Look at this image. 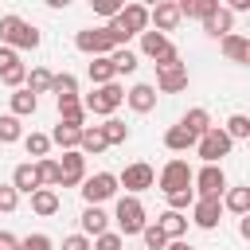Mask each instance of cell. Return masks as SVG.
<instances>
[{"label": "cell", "mask_w": 250, "mask_h": 250, "mask_svg": "<svg viewBox=\"0 0 250 250\" xmlns=\"http://www.w3.org/2000/svg\"><path fill=\"white\" fill-rule=\"evenodd\" d=\"M90 250H125V238L113 234V230H105V234H98V238L90 242Z\"/></svg>", "instance_id": "cell-43"}, {"label": "cell", "mask_w": 250, "mask_h": 250, "mask_svg": "<svg viewBox=\"0 0 250 250\" xmlns=\"http://www.w3.org/2000/svg\"><path fill=\"white\" fill-rule=\"evenodd\" d=\"M102 129V137H105V145H125L129 141V125L125 121H117V117H109L105 125H98Z\"/></svg>", "instance_id": "cell-35"}, {"label": "cell", "mask_w": 250, "mask_h": 250, "mask_svg": "<svg viewBox=\"0 0 250 250\" xmlns=\"http://www.w3.org/2000/svg\"><path fill=\"white\" fill-rule=\"evenodd\" d=\"M109 145H105V137H102V129L94 125V129H82V141H78V152L82 156H102Z\"/></svg>", "instance_id": "cell-26"}, {"label": "cell", "mask_w": 250, "mask_h": 250, "mask_svg": "<svg viewBox=\"0 0 250 250\" xmlns=\"http://www.w3.org/2000/svg\"><path fill=\"white\" fill-rule=\"evenodd\" d=\"M12 62H20V55H16L12 47H0V70H8Z\"/></svg>", "instance_id": "cell-48"}, {"label": "cell", "mask_w": 250, "mask_h": 250, "mask_svg": "<svg viewBox=\"0 0 250 250\" xmlns=\"http://www.w3.org/2000/svg\"><path fill=\"white\" fill-rule=\"evenodd\" d=\"M180 125H184V129H188V133H191V137H195V141H199V137H203V133H207V129H211V113H207V109H199V105H195V109H188V113H184V117H180Z\"/></svg>", "instance_id": "cell-24"}, {"label": "cell", "mask_w": 250, "mask_h": 250, "mask_svg": "<svg viewBox=\"0 0 250 250\" xmlns=\"http://www.w3.org/2000/svg\"><path fill=\"white\" fill-rule=\"evenodd\" d=\"M31 211L43 215V219L55 215V211H59V191H55V188H39V191H31Z\"/></svg>", "instance_id": "cell-25"}, {"label": "cell", "mask_w": 250, "mask_h": 250, "mask_svg": "<svg viewBox=\"0 0 250 250\" xmlns=\"http://www.w3.org/2000/svg\"><path fill=\"white\" fill-rule=\"evenodd\" d=\"M141 51H145L148 59H160V55L172 51V39L160 35V31H141Z\"/></svg>", "instance_id": "cell-23"}, {"label": "cell", "mask_w": 250, "mask_h": 250, "mask_svg": "<svg viewBox=\"0 0 250 250\" xmlns=\"http://www.w3.org/2000/svg\"><path fill=\"white\" fill-rule=\"evenodd\" d=\"M230 148H234V141H230V137H227L219 125H211V129H207V133L195 141V152L203 156V164H219V160H223Z\"/></svg>", "instance_id": "cell-6"}, {"label": "cell", "mask_w": 250, "mask_h": 250, "mask_svg": "<svg viewBox=\"0 0 250 250\" xmlns=\"http://www.w3.org/2000/svg\"><path fill=\"white\" fill-rule=\"evenodd\" d=\"M35 180H39V188H55L59 184V160H51V156L35 160Z\"/></svg>", "instance_id": "cell-31"}, {"label": "cell", "mask_w": 250, "mask_h": 250, "mask_svg": "<svg viewBox=\"0 0 250 250\" xmlns=\"http://www.w3.org/2000/svg\"><path fill=\"white\" fill-rule=\"evenodd\" d=\"M156 184H160L164 195H172V191H188V188H191V168H188V160H168V164L160 168Z\"/></svg>", "instance_id": "cell-8"}, {"label": "cell", "mask_w": 250, "mask_h": 250, "mask_svg": "<svg viewBox=\"0 0 250 250\" xmlns=\"http://www.w3.org/2000/svg\"><path fill=\"white\" fill-rule=\"evenodd\" d=\"M12 188H16V195H31V191H39L35 164H16V172H12Z\"/></svg>", "instance_id": "cell-19"}, {"label": "cell", "mask_w": 250, "mask_h": 250, "mask_svg": "<svg viewBox=\"0 0 250 250\" xmlns=\"http://www.w3.org/2000/svg\"><path fill=\"white\" fill-rule=\"evenodd\" d=\"M94 12H102V16H109V20H113V16L121 12V4H117V0H94Z\"/></svg>", "instance_id": "cell-47"}, {"label": "cell", "mask_w": 250, "mask_h": 250, "mask_svg": "<svg viewBox=\"0 0 250 250\" xmlns=\"http://www.w3.org/2000/svg\"><path fill=\"white\" fill-rule=\"evenodd\" d=\"M219 199H223V211H234V215H250V188H227Z\"/></svg>", "instance_id": "cell-20"}, {"label": "cell", "mask_w": 250, "mask_h": 250, "mask_svg": "<svg viewBox=\"0 0 250 250\" xmlns=\"http://www.w3.org/2000/svg\"><path fill=\"white\" fill-rule=\"evenodd\" d=\"M55 102H59V121H62V125H74V129H82V121H86L82 98L74 94V98H55Z\"/></svg>", "instance_id": "cell-17"}, {"label": "cell", "mask_w": 250, "mask_h": 250, "mask_svg": "<svg viewBox=\"0 0 250 250\" xmlns=\"http://www.w3.org/2000/svg\"><path fill=\"white\" fill-rule=\"evenodd\" d=\"M230 23H234V16H230L227 8H219L215 16H207V20H203V31H207V35H215V39H223V35H230Z\"/></svg>", "instance_id": "cell-28"}, {"label": "cell", "mask_w": 250, "mask_h": 250, "mask_svg": "<svg viewBox=\"0 0 250 250\" xmlns=\"http://www.w3.org/2000/svg\"><path fill=\"white\" fill-rule=\"evenodd\" d=\"M121 102H125V90H121L117 82H105V86H94V90L82 98V109H86V113H98V117H109Z\"/></svg>", "instance_id": "cell-2"}, {"label": "cell", "mask_w": 250, "mask_h": 250, "mask_svg": "<svg viewBox=\"0 0 250 250\" xmlns=\"http://www.w3.org/2000/svg\"><path fill=\"white\" fill-rule=\"evenodd\" d=\"M238 234H242V238H250V215H242V223H238Z\"/></svg>", "instance_id": "cell-51"}, {"label": "cell", "mask_w": 250, "mask_h": 250, "mask_svg": "<svg viewBox=\"0 0 250 250\" xmlns=\"http://www.w3.org/2000/svg\"><path fill=\"white\" fill-rule=\"evenodd\" d=\"M156 94H180L188 90V62H172V66H156Z\"/></svg>", "instance_id": "cell-11"}, {"label": "cell", "mask_w": 250, "mask_h": 250, "mask_svg": "<svg viewBox=\"0 0 250 250\" xmlns=\"http://www.w3.org/2000/svg\"><path fill=\"white\" fill-rule=\"evenodd\" d=\"M23 78H27V66H23V62H12L8 70H0V82H4V86H12V90H20V86H23Z\"/></svg>", "instance_id": "cell-40"}, {"label": "cell", "mask_w": 250, "mask_h": 250, "mask_svg": "<svg viewBox=\"0 0 250 250\" xmlns=\"http://www.w3.org/2000/svg\"><path fill=\"white\" fill-rule=\"evenodd\" d=\"M8 102H12V117H31V113H35V105H39V98H35V94H27V90H16Z\"/></svg>", "instance_id": "cell-30"}, {"label": "cell", "mask_w": 250, "mask_h": 250, "mask_svg": "<svg viewBox=\"0 0 250 250\" xmlns=\"http://www.w3.org/2000/svg\"><path fill=\"white\" fill-rule=\"evenodd\" d=\"M191 191H195V199H215V195H223L227 191V172L219 168V164H203L199 172H191Z\"/></svg>", "instance_id": "cell-5"}, {"label": "cell", "mask_w": 250, "mask_h": 250, "mask_svg": "<svg viewBox=\"0 0 250 250\" xmlns=\"http://www.w3.org/2000/svg\"><path fill=\"white\" fill-rule=\"evenodd\" d=\"M219 219H223V199H219V195H215V199H195V203H191V223H195V227L215 230Z\"/></svg>", "instance_id": "cell-13"}, {"label": "cell", "mask_w": 250, "mask_h": 250, "mask_svg": "<svg viewBox=\"0 0 250 250\" xmlns=\"http://www.w3.org/2000/svg\"><path fill=\"white\" fill-rule=\"evenodd\" d=\"M191 145H195V137H191L184 125H172V129L164 133V148H172V152H188Z\"/></svg>", "instance_id": "cell-29"}, {"label": "cell", "mask_w": 250, "mask_h": 250, "mask_svg": "<svg viewBox=\"0 0 250 250\" xmlns=\"http://www.w3.org/2000/svg\"><path fill=\"white\" fill-rule=\"evenodd\" d=\"M55 242L47 238V234H27V238H20V246L16 250H51Z\"/></svg>", "instance_id": "cell-45"}, {"label": "cell", "mask_w": 250, "mask_h": 250, "mask_svg": "<svg viewBox=\"0 0 250 250\" xmlns=\"http://www.w3.org/2000/svg\"><path fill=\"white\" fill-rule=\"evenodd\" d=\"M16 207H20V195H16V188H12V184H0V211H4V215H12Z\"/></svg>", "instance_id": "cell-44"}, {"label": "cell", "mask_w": 250, "mask_h": 250, "mask_svg": "<svg viewBox=\"0 0 250 250\" xmlns=\"http://www.w3.org/2000/svg\"><path fill=\"white\" fill-rule=\"evenodd\" d=\"M0 47H12V51H35L39 47V31L20 20V16H0Z\"/></svg>", "instance_id": "cell-1"}, {"label": "cell", "mask_w": 250, "mask_h": 250, "mask_svg": "<svg viewBox=\"0 0 250 250\" xmlns=\"http://www.w3.org/2000/svg\"><path fill=\"white\" fill-rule=\"evenodd\" d=\"M164 199H168V211H180V215H184V211L195 203V191L188 188V191H172V195H164Z\"/></svg>", "instance_id": "cell-42"}, {"label": "cell", "mask_w": 250, "mask_h": 250, "mask_svg": "<svg viewBox=\"0 0 250 250\" xmlns=\"http://www.w3.org/2000/svg\"><path fill=\"white\" fill-rule=\"evenodd\" d=\"M246 8H250V0H230V8H227V12L234 16V12H246Z\"/></svg>", "instance_id": "cell-50"}, {"label": "cell", "mask_w": 250, "mask_h": 250, "mask_svg": "<svg viewBox=\"0 0 250 250\" xmlns=\"http://www.w3.org/2000/svg\"><path fill=\"white\" fill-rule=\"evenodd\" d=\"M51 78H55V74H51L47 66H35V70L23 78V82H27V94H51Z\"/></svg>", "instance_id": "cell-34"}, {"label": "cell", "mask_w": 250, "mask_h": 250, "mask_svg": "<svg viewBox=\"0 0 250 250\" xmlns=\"http://www.w3.org/2000/svg\"><path fill=\"white\" fill-rule=\"evenodd\" d=\"M219 43H223V55H227L230 62H250V39H246V35L230 31V35H223Z\"/></svg>", "instance_id": "cell-16"}, {"label": "cell", "mask_w": 250, "mask_h": 250, "mask_svg": "<svg viewBox=\"0 0 250 250\" xmlns=\"http://www.w3.org/2000/svg\"><path fill=\"white\" fill-rule=\"evenodd\" d=\"M82 199H86V207H102L105 199H113L117 195V176L113 172H94V176H86L82 180Z\"/></svg>", "instance_id": "cell-4"}, {"label": "cell", "mask_w": 250, "mask_h": 250, "mask_svg": "<svg viewBox=\"0 0 250 250\" xmlns=\"http://www.w3.org/2000/svg\"><path fill=\"white\" fill-rule=\"evenodd\" d=\"M113 23L133 39V35L148 31V8H145V4H121V12L113 16Z\"/></svg>", "instance_id": "cell-10"}, {"label": "cell", "mask_w": 250, "mask_h": 250, "mask_svg": "<svg viewBox=\"0 0 250 250\" xmlns=\"http://www.w3.org/2000/svg\"><path fill=\"white\" fill-rule=\"evenodd\" d=\"M176 8H180V16H195V20H207V16H215V12H219V0H180Z\"/></svg>", "instance_id": "cell-27"}, {"label": "cell", "mask_w": 250, "mask_h": 250, "mask_svg": "<svg viewBox=\"0 0 250 250\" xmlns=\"http://www.w3.org/2000/svg\"><path fill=\"white\" fill-rule=\"evenodd\" d=\"M156 227L164 230V238H168V242H176V238H184V234H188V219H184L180 211H164V215L156 219Z\"/></svg>", "instance_id": "cell-22"}, {"label": "cell", "mask_w": 250, "mask_h": 250, "mask_svg": "<svg viewBox=\"0 0 250 250\" xmlns=\"http://www.w3.org/2000/svg\"><path fill=\"white\" fill-rule=\"evenodd\" d=\"M62 250H90V238L86 234H66L62 238Z\"/></svg>", "instance_id": "cell-46"}, {"label": "cell", "mask_w": 250, "mask_h": 250, "mask_svg": "<svg viewBox=\"0 0 250 250\" xmlns=\"http://www.w3.org/2000/svg\"><path fill=\"white\" fill-rule=\"evenodd\" d=\"M105 230H109V215H105L102 207H86V211H82V234H86V238H90V234L98 238V234H105Z\"/></svg>", "instance_id": "cell-21"}, {"label": "cell", "mask_w": 250, "mask_h": 250, "mask_svg": "<svg viewBox=\"0 0 250 250\" xmlns=\"http://www.w3.org/2000/svg\"><path fill=\"white\" fill-rule=\"evenodd\" d=\"M223 133H227L230 141H242V137H250V117H246V113H234V117L223 125Z\"/></svg>", "instance_id": "cell-39"}, {"label": "cell", "mask_w": 250, "mask_h": 250, "mask_svg": "<svg viewBox=\"0 0 250 250\" xmlns=\"http://www.w3.org/2000/svg\"><path fill=\"white\" fill-rule=\"evenodd\" d=\"M86 180V156L74 148V152H62V160H59V184L55 188H78Z\"/></svg>", "instance_id": "cell-12"}, {"label": "cell", "mask_w": 250, "mask_h": 250, "mask_svg": "<svg viewBox=\"0 0 250 250\" xmlns=\"http://www.w3.org/2000/svg\"><path fill=\"white\" fill-rule=\"evenodd\" d=\"M74 47L82 51V55H94V59H109L117 47H113V39L105 35V27H86V31H78L74 35Z\"/></svg>", "instance_id": "cell-7"}, {"label": "cell", "mask_w": 250, "mask_h": 250, "mask_svg": "<svg viewBox=\"0 0 250 250\" xmlns=\"http://www.w3.org/2000/svg\"><path fill=\"white\" fill-rule=\"evenodd\" d=\"M125 102H129L133 113H152L156 109V90L148 82H137L133 90H125Z\"/></svg>", "instance_id": "cell-15"}, {"label": "cell", "mask_w": 250, "mask_h": 250, "mask_svg": "<svg viewBox=\"0 0 250 250\" xmlns=\"http://www.w3.org/2000/svg\"><path fill=\"white\" fill-rule=\"evenodd\" d=\"M109 62H113V70H117V74H133L141 59H137V51H129V47H117V51L109 55Z\"/></svg>", "instance_id": "cell-32"}, {"label": "cell", "mask_w": 250, "mask_h": 250, "mask_svg": "<svg viewBox=\"0 0 250 250\" xmlns=\"http://www.w3.org/2000/svg\"><path fill=\"white\" fill-rule=\"evenodd\" d=\"M164 250H195V246H188V242H184V238H176V242H168V246H164Z\"/></svg>", "instance_id": "cell-52"}, {"label": "cell", "mask_w": 250, "mask_h": 250, "mask_svg": "<svg viewBox=\"0 0 250 250\" xmlns=\"http://www.w3.org/2000/svg\"><path fill=\"white\" fill-rule=\"evenodd\" d=\"M113 219H117V227H121L125 238H129V234H141V230L148 227V219H145V203H141L137 195H121L117 207H113Z\"/></svg>", "instance_id": "cell-3"}, {"label": "cell", "mask_w": 250, "mask_h": 250, "mask_svg": "<svg viewBox=\"0 0 250 250\" xmlns=\"http://www.w3.org/2000/svg\"><path fill=\"white\" fill-rule=\"evenodd\" d=\"M20 137H23V125H20V117L4 113V117H0V145H12V141H20Z\"/></svg>", "instance_id": "cell-38"}, {"label": "cell", "mask_w": 250, "mask_h": 250, "mask_svg": "<svg viewBox=\"0 0 250 250\" xmlns=\"http://www.w3.org/2000/svg\"><path fill=\"white\" fill-rule=\"evenodd\" d=\"M184 16H180V8H176V0H164V4H156V8H148V23H156V31L160 35H168V31H176V23H180Z\"/></svg>", "instance_id": "cell-14"}, {"label": "cell", "mask_w": 250, "mask_h": 250, "mask_svg": "<svg viewBox=\"0 0 250 250\" xmlns=\"http://www.w3.org/2000/svg\"><path fill=\"white\" fill-rule=\"evenodd\" d=\"M16 246H20V238L12 230H0V250H16Z\"/></svg>", "instance_id": "cell-49"}, {"label": "cell", "mask_w": 250, "mask_h": 250, "mask_svg": "<svg viewBox=\"0 0 250 250\" xmlns=\"http://www.w3.org/2000/svg\"><path fill=\"white\" fill-rule=\"evenodd\" d=\"M23 148H27V156L43 160L47 148H51V137H47V133H27V137H23Z\"/></svg>", "instance_id": "cell-37"}, {"label": "cell", "mask_w": 250, "mask_h": 250, "mask_svg": "<svg viewBox=\"0 0 250 250\" xmlns=\"http://www.w3.org/2000/svg\"><path fill=\"white\" fill-rule=\"evenodd\" d=\"M51 94H55V98H74V94H78V78L66 74V70L55 74V78H51Z\"/></svg>", "instance_id": "cell-36"}, {"label": "cell", "mask_w": 250, "mask_h": 250, "mask_svg": "<svg viewBox=\"0 0 250 250\" xmlns=\"http://www.w3.org/2000/svg\"><path fill=\"white\" fill-rule=\"evenodd\" d=\"M156 184V172L145 164V160H137V164H125V172L117 176V188H125L129 195H137V191H148Z\"/></svg>", "instance_id": "cell-9"}, {"label": "cell", "mask_w": 250, "mask_h": 250, "mask_svg": "<svg viewBox=\"0 0 250 250\" xmlns=\"http://www.w3.org/2000/svg\"><path fill=\"white\" fill-rule=\"evenodd\" d=\"M82 129H86V125H82ZM82 129H74V125H62V121H59V125L51 129V145H59L62 152H74V148H78V141H82Z\"/></svg>", "instance_id": "cell-18"}, {"label": "cell", "mask_w": 250, "mask_h": 250, "mask_svg": "<svg viewBox=\"0 0 250 250\" xmlns=\"http://www.w3.org/2000/svg\"><path fill=\"white\" fill-rule=\"evenodd\" d=\"M90 82H94V86L117 82V70H113V62H109V59H94V62H90Z\"/></svg>", "instance_id": "cell-33"}, {"label": "cell", "mask_w": 250, "mask_h": 250, "mask_svg": "<svg viewBox=\"0 0 250 250\" xmlns=\"http://www.w3.org/2000/svg\"><path fill=\"white\" fill-rule=\"evenodd\" d=\"M141 238H145V250H164V246H168V238H164V230H160L156 223H148V227L141 230Z\"/></svg>", "instance_id": "cell-41"}]
</instances>
